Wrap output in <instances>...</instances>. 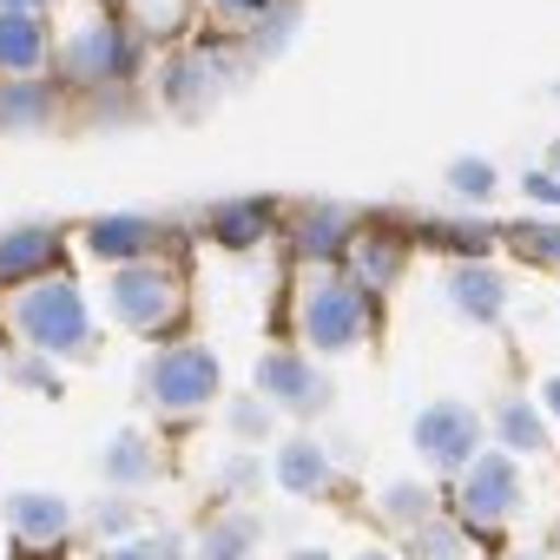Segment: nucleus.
<instances>
[{
  "instance_id": "obj_1",
  "label": "nucleus",
  "mask_w": 560,
  "mask_h": 560,
  "mask_svg": "<svg viewBox=\"0 0 560 560\" xmlns=\"http://www.w3.org/2000/svg\"><path fill=\"white\" fill-rule=\"evenodd\" d=\"M8 317H14L21 343L40 357H80L86 350V298L67 277H34L27 291H14Z\"/></svg>"
},
{
  "instance_id": "obj_2",
  "label": "nucleus",
  "mask_w": 560,
  "mask_h": 560,
  "mask_svg": "<svg viewBox=\"0 0 560 560\" xmlns=\"http://www.w3.org/2000/svg\"><path fill=\"white\" fill-rule=\"evenodd\" d=\"M106 304H113V317H119L126 330L152 337V330H165V324L178 317V277H172L165 264L126 257V264L113 270V291H106Z\"/></svg>"
},
{
  "instance_id": "obj_3",
  "label": "nucleus",
  "mask_w": 560,
  "mask_h": 560,
  "mask_svg": "<svg viewBox=\"0 0 560 560\" xmlns=\"http://www.w3.org/2000/svg\"><path fill=\"white\" fill-rule=\"evenodd\" d=\"M145 383H152V402L159 409H205L218 396V357L205 343H178V350H165L152 363Z\"/></svg>"
},
{
  "instance_id": "obj_4",
  "label": "nucleus",
  "mask_w": 560,
  "mask_h": 560,
  "mask_svg": "<svg viewBox=\"0 0 560 560\" xmlns=\"http://www.w3.org/2000/svg\"><path fill=\"white\" fill-rule=\"evenodd\" d=\"M304 337L317 350H350L363 337V291L343 284V277H324V284L304 298Z\"/></svg>"
},
{
  "instance_id": "obj_5",
  "label": "nucleus",
  "mask_w": 560,
  "mask_h": 560,
  "mask_svg": "<svg viewBox=\"0 0 560 560\" xmlns=\"http://www.w3.org/2000/svg\"><path fill=\"white\" fill-rule=\"evenodd\" d=\"M257 389H264V402L298 409V416H311V409H324V402H330V383H324L304 357H291V350H277V357H264V363H257Z\"/></svg>"
},
{
  "instance_id": "obj_6",
  "label": "nucleus",
  "mask_w": 560,
  "mask_h": 560,
  "mask_svg": "<svg viewBox=\"0 0 560 560\" xmlns=\"http://www.w3.org/2000/svg\"><path fill=\"white\" fill-rule=\"evenodd\" d=\"M475 442H481V422H475V409H462V402H435V409H422V422H416V448H422L435 468L468 462Z\"/></svg>"
},
{
  "instance_id": "obj_7",
  "label": "nucleus",
  "mask_w": 560,
  "mask_h": 560,
  "mask_svg": "<svg viewBox=\"0 0 560 560\" xmlns=\"http://www.w3.org/2000/svg\"><path fill=\"white\" fill-rule=\"evenodd\" d=\"M126 67V40L113 27H80L73 40H60V73L67 80H113Z\"/></svg>"
},
{
  "instance_id": "obj_8",
  "label": "nucleus",
  "mask_w": 560,
  "mask_h": 560,
  "mask_svg": "<svg viewBox=\"0 0 560 560\" xmlns=\"http://www.w3.org/2000/svg\"><path fill=\"white\" fill-rule=\"evenodd\" d=\"M47 67V27L34 8H0V73H40Z\"/></svg>"
},
{
  "instance_id": "obj_9",
  "label": "nucleus",
  "mask_w": 560,
  "mask_h": 560,
  "mask_svg": "<svg viewBox=\"0 0 560 560\" xmlns=\"http://www.w3.org/2000/svg\"><path fill=\"white\" fill-rule=\"evenodd\" d=\"M514 501H521V481H514V468H508L501 455H481V462L468 468V488H462V508H468V521H501Z\"/></svg>"
},
{
  "instance_id": "obj_10",
  "label": "nucleus",
  "mask_w": 560,
  "mask_h": 560,
  "mask_svg": "<svg viewBox=\"0 0 560 560\" xmlns=\"http://www.w3.org/2000/svg\"><path fill=\"white\" fill-rule=\"evenodd\" d=\"M8 527L40 547V540H60V534L73 527V508H67L60 494H47V488H14V494H8Z\"/></svg>"
},
{
  "instance_id": "obj_11",
  "label": "nucleus",
  "mask_w": 560,
  "mask_h": 560,
  "mask_svg": "<svg viewBox=\"0 0 560 560\" xmlns=\"http://www.w3.org/2000/svg\"><path fill=\"white\" fill-rule=\"evenodd\" d=\"M159 237H165V231H159L152 218H93V224H86V250H93V257H106V264L145 257Z\"/></svg>"
},
{
  "instance_id": "obj_12",
  "label": "nucleus",
  "mask_w": 560,
  "mask_h": 560,
  "mask_svg": "<svg viewBox=\"0 0 560 560\" xmlns=\"http://www.w3.org/2000/svg\"><path fill=\"white\" fill-rule=\"evenodd\" d=\"M47 257H54V231H47V224L0 231V277H34Z\"/></svg>"
},
{
  "instance_id": "obj_13",
  "label": "nucleus",
  "mask_w": 560,
  "mask_h": 560,
  "mask_svg": "<svg viewBox=\"0 0 560 560\" xmlns=\"http://www.w3.org/2000/svg\"><path fill=\"white\" fill-rule=\"evenodd\" d=\"M277 481H284L291 494H317L330 481V455L317 442H284L277 448Z\"/></svg>"
},
{
  "instance_id": "obj_14",
  "label": "nucleus",
  "mask_w": 560,
  "mask_h": 560,
  "mask_svg": "<svg viewBox=\"0 0 560 560\" xmlns=\"http://www.w3.org/2000/svg\"><path fill=\"white\" fill-rule=\"evenodd\" d=\"M448 291H455V304H462L468 317H501V277H494V270L462 264V270L448 277Z\"/></svg>"
},
{
  "instance_id": "obj_15",
  "label": "nucleus",
  "mask_w": 560,
  "mask_h": 560,
  "mask_svg": "<svg viewBox=\"0 0 560 560\" xmlns=\"http://www.w3.org/2000/svg\"><path fill=\"white\" fill-rule=\"evenodd\" d=\"M152 468H159V455L145 448V435H132V429H126V435H113V442H106V475H113V481H145Z\"/></svg>"
},
{
  "instance_id": "obj_16",
  "label": "nucleus",
  "mask_w": 560,
  "mask_h": 560,
  "mask_svg": "<svg viewBox=\"0 0 560 560\" xmlns=\"http://www.w3.org/2000/svg\"><path fill=\"white\" fill-rule=\"evenodd\" d=\"M501 442H508L514 455H540V448H547V429H540V416H534L527 402H508V409H501Z\"/></svg>"
},
{
  "instance_id": "obj_17",
  "label": "nucleus",
  "mask_w": 560,
  "mask_h": 560,
  "mask_svg": "<svg viewBox=\"0 0 560 560\" xmlns=\"http://www.w3.org/2000/svg\"><path fill=\"white\" fill-rule=\"evenodd\" d=\"M40 113H47V86H34L27 73L0 86V119H8V126H34Z\"/></svg>"
},
{
  "instance_id": "obj_18",
  "label": "nucleus",
  "mask_w": 560,
  "mask_h": 560,
  "mask_svg": "<svg viewBox=\"0 0 560 560\" xmlns=\"http://www.w3.org/2000/svg\"><path fill=\"white\" fill-rule=\"evenodd\" d=\"M250 540H257V521H224L205 534V560H244Z\"/></svg>"
},
{
  "instance_id": "obj_19",
  "label": "nucleus",
  "mask_w": 560,
  "mask_h": 560,
  "mask_svg": "<svg viewBox=\"0 0 560 560\" xmlns=\"http://www.w3.org/2000/svg\"><path fill=\"white\" fill-rule=\"evenodd\" d=\"M218 231H224V244H250L264 231V211L257 205H224L218 211Z\"/></svg>"
},
{
  "instance_id": "obj_20",
  "label": "nucleus",
  "mask_w": 560,
  "mask_h": 560,
  "mask_svg": "<svg viewBox=\"0 0 560 560\" xmlns=\"http://www.w3.org/2000/svg\"><path fill=\"white\" fill-rule=\"evenodd\" d=\"M448 178H455V191H462V198H488V191H494V172H488V165H475V159L448 165Z\"/></svg>"
},
{
  "instance_id": "obj_21",
  "label": "nucleus",
  "mask_w": 560,
  "mask_h": 560,
  "mask_svg": "<svg viewBox=\"0 0 560 560\" xmlns=\"http://www.w3.org/2000/svg\"><path fill=\"white\" fill-rule=\"evenodd\" d=\"M337 231H343V211L311 218V224H304V250H330V244H337Z\"/></svg>"
},
{
  "instance_id": "obj_22",
  "label": "nucleus",
  "mask_w": 560,
  "mask_h": 560,
  "mask_svg": "<svg viewBox=\"0 0 560 560\" xmlns=\"http://www.w3.org/2000/svg\"><path fill=\"white\" fill-rule=\"evenodd\" d=\"M527 257L560 264V224H534V231H527Z\"/></svg>"
},
{
  "instance_id": "obj_23",
  "label": "nucleus",
  "mask_w": 560,
  "mask_h": 560,
  "mask_svg": "<svg viewBox=\"0 0 560 560\" xmlns=\"http://www.w3.org/2000/svg\"><path fill=\"white\" fill-rule=\"evenodd\" d=\"M93 527H100V534H126V527H132V508H126V501H106V508L93 514Z\"/></svg>"
},
{
  "instance_id": "obj_24",
  "label": "nucleus",
  "mask_w": 560,
  "mask_h": 560,
  "mask_svg": "<svg viewBox=\"0 0 560 560\" xmlns=\"http://www.w3.org/2000/svg\"><path fill=\"white\" fill-rule=\"evenodd\" d=\"M363 270H370V277H396V250H389V244H370V250H363Z\"/></svg>"
},
{
  "instance_id": "obj_25",
  "label": "nucleus",
  "mask_w": 560,
  "mask_h": 560,
  "mask_svg": "<svg viewBox=\"0 0 560 560\" xmlns=\"http://www.w3.org/2000/svg\"><path fill=\"white\" fill-rule=\"evenodd\" d=\"M100 560H172L165 547H113V553H100Z\"/></svg>"
},
{
  "instance_id": "obj_26",
  "label": "nucleus",
  "mask_w": 560,
  "mask_h": 560,
  "mask_svg": "<svg viewBox=\"0 0 560 560\" xmlns=\"http://www.w3.org/2000/svg\"><path fill=\"white\" fill-rule=\"evenodd\" d=\"M231 422H237V435H250V429L264 422V409H257V402H237V409H231Z\"/></svg>"
},
{
  "instance_id": "obj_27",
  "label": "nucleus",
  "mask_w": 560,
  "mask_h": 560,
  "mask_svg": "<svg viewBox=\"0 0 560 560\" xmlns=\"http://www.w3.org/2000/svg\"><path fill=\"white\" fill-rule=\"evenodd\" d=\"M389 508H396V514H416V508H422V494H416V488H389Z\"/></svg>"
},
{
  "instance_id": "obj_28",
  "label": "nucleus",
  "mask_w": 560,
  "mask_h": 560,
  "mask_svg": "<svg viewBox=\"0 0 560 560\" xmlns=\"http://www.w3.org/2000/svg\"><path fill=\"white\" fill-rule=\"evenodd\" d=\"M527 191H540L547 205H560V185H553V178H527Z\"/></svg>"
},
{
  "instance_id": "obj_29",
  "label": "nucleus",
  "mask_w": 560,
  "mask_h": 560,
  "mask_svg": "<svg viewBox=\"0 0 560 560\" xmlns=\"http://www.w3.org/2000/svg\"><path fill=\"white\" fill-rule=\"evenodd\" d=\"M218 8H231V14H257V8H270V0H218Z\"/></svg>"
},
{
  "instance_id": "obj_30",
  "label": "nucleus",
  "mask_w": 560,
  "mask_h": 560,
  "mask_svg": "<svg viewBox=\"0 0 560 560\" xmlns=\"http://www.w3.org/2000/svg\"><path fill=\"white\" fill-rule=\"evenodd\" d=\"M0 8H34V14H40V8H47V0H0Z\"/></svg>"
},
{
  "instance_id": "obj_31",
  "label": "nucleus",
  "mask_w": 560,
  "mask_h": 560,
  "mask_svg": "<svg viewBox=\"0 0 560 560\" xmlns=\"http://www.w3.org/2000/svg\"><path fill=\"white\" fill-rule=\"evenodd\" d=\"M547 402H553V409H560V376H553V383H547Z\"/></svg>"
},
{
  "instance_id": "obj_32",
  "label": "nucleus",
  "mask_w": 560,
  "mask_h": 560,
  "mask_svg": "<svg viewBox=\"0 0 560 560\" xmlns=\"http://www.w3.org/2000/svg\"><path fill=\"white\" fill-rule=\"evenodd\" d=\"M298 560H324V553H298Z\"/></svg>"
},
{
  "instance_id": "obj_33",
  "label": "nucleus",
  "mask_w": 560,
  "mask_h": 560,
  "mask_svg": "<svg viewBox=\"0 0 560 560\" xmlns=\"http://www.w3.org/2000/svg\"><path fill=\"white\" fill-rule=\"evenodd\" d=\"M363 560H383V553H363Z\"/></svg>"
},
{
  "instance_id": "obj_34",
  "label": "nucleus",
  "mask_w": 560,
  "mask_h": 560,
  "mask_svg": "<svg viewBox=\"0 0 560 560\" xmlns=\"http://www.w3.org/2000/svg\"><path fill=\"white\" fill-rule=\"evenodd\" d=\"M527 560H534V553H527Z\"/></svg>"
}]
</instances>
